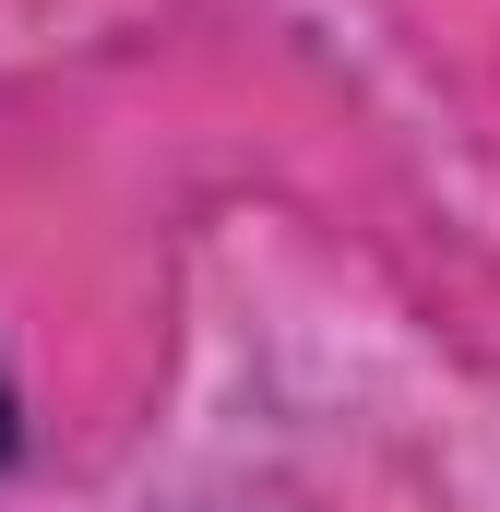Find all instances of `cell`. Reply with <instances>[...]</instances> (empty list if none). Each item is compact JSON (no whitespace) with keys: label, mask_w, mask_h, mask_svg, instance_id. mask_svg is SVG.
Returning a JSON list of instances; mask_svg holds the SVG:
<instances>
[{"label":"cell","mask_w":500,"mask_h":512,"mask_svg":"<svg viewBox=\"0 0 500 512\" xmlns=\"http://www.w3.org/2000/svg\"><path fill=\"white\" fill-rule=\"evenodd\" d=\"M24 453V393H12V370H0V465Z\"/></svg>","instance_id":"cell-1"}]
</instances>
